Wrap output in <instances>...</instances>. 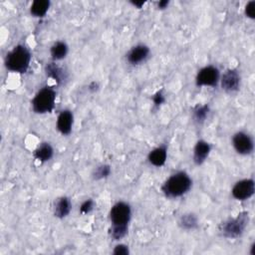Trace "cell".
<instances>
[{
  "label": "cell",
  "instance_id": "1",
  "mask_svg": "<svg viewBox=\"0 0 255 255\" xmlns=\"http://www.w3.org/2000/svg\"><path fill=\"white\" fill-rule=\"evenodd\" d=\"M132 219L131 206L126 201H118L110 211L111 227L109 229L110 236L114 240H121L129 232V224Z\"/></svg>",
  "mask_w": 255,
  "mask_h": 255
},
{
  "label": "cell",
  "instance_id": "2",
  "mask_svg": "<svg viewBox=\"0 0 255 255\" xmlns=\"http://www.w3.org/2000/svg\"><path fill=\"white\" fill-rule=\"evenodd\" d=\"M32 59L30 50L24 45H17L7 53L4 60L6 69L10 72L24 74L28 71Z\"/></svg>",
  "mask_w": 255,
  "mask_h": 255
},
{
  "label": "cell",
  "instance_id": "3",
  "mask_svg": "<svg viewBox=\"0 0 255 255\" xmlns=\"http://www.w3.org/2000/svg\"><path fill=\"white\" fill-rule=\"evenodd\" d=\"M192 187V180L185 172L172 175L162 185L163 193L170 198H177L186 194Z\"/></svg>",
  "mask_w": 255,
  "mask_h": 255
},
{
  "label": "cell",
  "instance_id": "4",
  "mask_svg": "<svg viewBox=\"0 0 255 255\" xmlns=\"http://www.w3.org/2000/svg\"><path fill=\"white\" fill-rule=\"evenodd\" d=\"M56 103V91L49 86L40 89L34 96L31 105L36 114L52 113Z\"/></svg>",
  "mask_w": 255,
  "mask_h": 255
},
{
  "label": "cell",
  "instance_id": "5",
  "mask_svg": "<svg viewBox=\"0 0 255 255\" xmlns=\"http://www.w3.org/2000/svg\"><path fill=\"white\" fill-rule=\"evenodd\" d=\"M250 220L249 213L242 212L237 215L236 218L228 219L219 225V232L226 238H238L240 237L248 226Z\"/></svg>",
  "mask_w": 255,
  "mask_h": 255
},
{
  "label": "cell",
  "instance_id": "6",
  "mask_svg": "<svg viewBox=\"0 0 255 255\" xmlns=\"http://www.w3.org/2000/svg\"><path fill=\"white\" fill-rule=\"evenodd\" d=\"M220 80V72L218 67L209 65L201 68L195 77L197 87H217Z\"/></svg>",
  "mask_w": 255,
  "mask_h": 255
},
{
  "label": "cell",
  "instance_id": "7",
  "mask_svg": "<svg viewBox=\"0 0 255 255\" xmlns=\"http://www.w3.org/2000/svg\"><path fill=\"white\" fill-rule=\"evenodd\" d=\"M255 192V182L252 179H244L235 182L231 189L232 196L239 201L251 198Z\"/></svg>",
  "mask_w": 255,
  "mask_h": 255
},
{
  "label": "cell",
  "instance_id": "8",
  "mask_svg": "<svg viewBox=\"0 0 255 255\" xmlns=\"http://www.w3.org/2000/svg\"><path fill=\"white\" fill-rule=\"evenodd\" d=\"M232 146L239 155L248 156L254 150V142L252 137L245 132H237L232 138Z\"/></svg>",
  "mask_w": 255,
  "mask_h": 255
},
{
  "label": "cell",
  "instance_id": "9",
  "mask_svg": "<svg viewBox=\"0 0 255 255\" xmlns=\"http://www.w3.org/2000/svg\"><path fill=\"white\" fill-rule=\"evenodd\" d=\"M219 82L223 91L226 93H234L240 88L241 78L236 70L228 69L220 76Z\"/></svg>",
  "mask_w": 255,
  "mask_h": 255
},
{
  "label": "cell",
  "instance_id": "10",
  "mask_svg": "<svg viewBox=\"0 0 255 255\" xmlns=\"http://www.w3.org/2000/svg\"><path fill=\"white\" fill-rule=\"evenodd\" d=\"M150 50L145 44H138L134 46L127 54V61L131 65H140L144 63L149 56Z\"/></svg>",
  "mask_w": 255,
  "mask_h": 255
},
{
  "label": "cell",
  "instance_id": "11",
  "mask_svg": "<svg viewBox=\"0 0 255 255\" xmlns=\"http://www.w3.org/2000/svg\"><path fill=\"white\" fill-rule=\"evenodd\" d=\"M211 151H212V146L210 143L203 140L197 141L193 148V157H192L193 163L196 166H201L210 157Z\"/></svg>",
  "mask_w": 255,
  "mask_h": 255
},
{
  "label": "cell",
  "instance_id": "12",
  "mask_svg": "<svg viewBox=\"0 0 255 255\" xmlns=\"http://www.w3.org/2000/svg\"><path fill=\"white\" fill-rule=\"evenodd\" d=\"M73 125H74V115H73V113L69 110H63L57 118V123H56L57 130L62 135L68 136L72 132Z\"/></svg>",
  "mask_w": 255,
  "mask_h": 255
},
{
  "label": "cell",
  "instance_id": "13",
  "mask_svg": "<svg viewBox=\"0 0 255 255\" xmlns=\"http://www.w3.org/2000/svg\"><path fill=\"white\" fill-rule=\"evenodd\" d=\"M168 160V147L166 146H160L154 149H151L147 155L148 163L157 168L165 166Z\"/></svg>",
  "mask_w": 255,
  "mask_h": 255
},
{
  "label": "cell",
  "instance_id": "14",
  "mask_svg": "<svg viewBox=\"0 0 255 255\" xmlns=\"http://www.w3.org/2000/svg\"><path fill=\"white\" fill-rule=\"evenodd\" d=\"M72 211V202L69 197L67 196H61L57 198L54 202V216L57 219H65L67 218Z\"/></svg>",
  "mask_w": 255,
  "mask_h": 255
},
{
  "label": "cell",
  "instance_id": "15",
  "mask_svg": "<svg viewBox=\"0 0 255 255\" xmlns=\"http://www.w3.org/2000/svg\"><path fill=\"white\" fill-rule=\"evenodd\" d=\"M33 156L37 161L41 163L49 162L54 156V148L49 143H42L34 150Z\"/></svg>",
  "mask_w": 255,
  "mask_h": 255
},
{
  "label": "cell",
  "instance_id": "16",
  "mask_svg": "<svg viewBox=\"0 0 255 255\" xmlns=\"http://www.w3.org/2000/svg\"><path fill=\"white\" fill-rule=\"evenodd\" d=\"M68 52H69V47H68L67 43L64 41L55 42L50 49L51 58H52V60L54 62L60 61V60H63L64 58H66Z\"/></svg>",
  "mask_w": 255,
  "mask_h": 255
},
{
  "label": "cell",
  "instance_id": "17",
  "mask_svg": "<svg viewBox=\"0 0 255 255\" xmlns=\"http://www.w3.org/2000/svg\"><path fill=\"white\" fill-rule=\"evenodd\" d=\"M45 71H46L47 76L55 80L57 82V84H62L67 78L66 72L60 66H58L55 62L47 64L45 67Z\"/></svg>",
  "mask_w": 255,
  "mask_h": 255
},
{
  "label": "cell",
  "instance_id": "18",
  "mask_svg": "<svg viewBox=\"0 0 255 255\" xmlns=\"http://www.w3.org/2000/svg\"><path fill=\"white\" fill-rule=\"evenodd\" d=\"M51 2L49 0H35L30 6V13L34 17L42 18L47 14Z\"/></svg>",
  "mask_w": 255,
  "mask_h": 255
},
{
  "label": "cell",
  "instance_id": "19",
  "mask_svg": "<svg viewBox=\"0 0 255 255\" xmlns=\"http://www.w3.org/2000/svg\"><path fill=\"white\" fill-rule=\"evenodd\" d=\"M179 225L184 230H193L198 226L197 217L193 214H184L179 220Z\"/></svg>",
  "mask_w": 255,
  "mask_h": 255
},
{
  "label": "cell",
  "instance_id": "20",
  "mask_svg": "<svg viewBox=\"0 0 255 255\" xmlns=\"http://www.w3.org/2000/svg\"><path fill=\"white\" fill-rule=\"evenodd\" d=\"M210 106L209 105H197L193 109V120L197 124H202L205 123L207 118L209 117L210 114Z\"/></svg>",
  "mask_w": 255,
  "mask_h": 255
},
{
  "label": "cell",
  "instance_id": "21",
  "mask_svg": "<svg viewBox=\"0 0 255 255\" xmlns=\"http://www.w3.org/2000/svg\"><path fill=\"white\" fill-rule=\"evenodd\" d=\"M111 173H112L111 166L103 164V165L98 166L94 170L92 176L95 181H100V180H104V179H107L108 177H110Z\"/></svg>",
  "mask_w": 255,
  "mask_h": 255
},
{
  "label": "cell",
  "instance_id": "22",
  "mask_svg": "<svg viewBox=\"0 0 255 255\" xmlns=\"http://www.w3.org/2000/svg\"><path fill=\"white\" fill-rule=\"evenodd\" d=\"M152 103H154V107L156 109H160L161 106H163L166 103V97L163 93V90L158 91L154 97H152Z\"/></svg>",
  "mask_w": 255,
  "mask_h": 255
},
{
  "label": "cell",
  "instance_id": "23",
  "mask_svg": "<svg viewBox=\"0 0 255 255\" xmlns=\"http://www.w3.org/2000/svg\"><path fill=\"white\" fill-rule=\"evenodd\" d=\"M94 207H95L94 200L91 199V198H89V199L85 200V201L82 203V205H81V207H80V213H81L82 215H88V214H90V213L94 210Z\"/></svg>",
  "mask_w": 255,
  "mask_h": 255
},
{
  "label": "cell",
  "instance_id": "24",
  "mask_svg": "<svg viewBox=\"0 0 255 255\" xmlns=\"http://www.w3.org/2000/svg\"><path fill=\"white\" fill-rule=\"evenodd\" d=\"M244 13L247 18L249 19H254L255 18V1H249L244 8Z\"/></svg>",
  "mask_w": 255,
  "mask_h": 255
},
{
  "label": "cell",
  "instance_id": "25",
  "mask_svg": "<svg viewBox=\"0 0 255 255\" xmlns=\"http://www.w3.org/2000/svg\"><path fill=\"white\" fill-rule=\"evenodd\" d=\"M113 253L115 255H129L130 254V249H129V246L128 245H125V244H118L115 246L114 250H113Z\"/></svg>",
  "mask_w": 255,
  "mask_h": 255
},
{
  "label": "cell",
  "instance_id": "26",
  "mask_svg": "<svg viewBox=\"0 0 255 255\" xmlns=\"http://www.w3.org/2000/svg\"><path fill=\"white\" fill-rule=\"evenodd\" d=\"M170 4V1L169 0H162V1L158 2V7L159 9H166Z\"/></svg>",
  "mask_w": 255,
  "mask_h": 255
},
{
  "label": "cell",
  "instance_id": "27",
  "mask_svg": "<svg viewBox=\"0 0 255 255\" xmlns=\"http://www.w3.org/2000/svg\"><path fill=\"white\" fill-rule=\"evenodd\" d=\"M131 4L140 9V8H142L146 4V1H132Z\"/></svg>",
  "mask_w": 255,
  "mask_h": 255
},
{
  "label": "cell",
  "instance_id": "28",
  "mask_svg": "<svg viewBox=\"0 0 255 255\" xmlns=\"http://www.w3.org/2000/svg\"><path fill=\"white\" fill-rule=\"evenodd\" d=\"M89 89H90L92 92H96V91L99 89V85H98V83H96V82H92V83L90 84V86H89Z\"/></svg>",
  "mask_w": 255,
  "mask_h": 255
},
{
  "label": "cell",
  "instance_id": "29",
  "mask_svg": "<svg viewBox=\"0 0 255 255\" xmlns=\"http://www.w3.org/2000/svg\"><path fill=\"white\" fill-rule=\"evenodd\" d=\"M250 254L255 255V242H253L252 245L250 246Z\"/></svg>",
  "mask_w": 255,
  "mask_h": 255
}]
</instances>
